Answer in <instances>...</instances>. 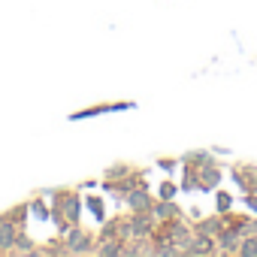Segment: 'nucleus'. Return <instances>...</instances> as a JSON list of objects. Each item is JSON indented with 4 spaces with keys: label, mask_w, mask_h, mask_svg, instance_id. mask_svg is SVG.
Here are the masks:
<instances>
[{
    "label": "nucleus",
    "mask_w": 257,
    "mask_h": 257,
    "mask_svg": "<svg viewBox=\"0 0 257 257\" xmlns=\"http://www.w3.org/2000/svg\"><path fill=\"white\" fill-rule=\"evenodd\" d=\"M67 254H91L94 251V236L91 233H85V230H79L76 224L70 227V233H67Z\"/></svg>",
    "instance_id": "f257e3e1"
},
{
    "label": "nucleus",
    "mask_w": 257,
    "mask_h": 257,
    "mask_svg": "<svg viewBox=\"0 0 257 257\" xmlns=\"http://www.w3.org/2000/svg\"><path fill=\"white\" fill-rule=\"evenodd\" d=\"M127 236L146 242V239L152 236V212H137L131 221H127Z\"/></svg>",
    "instance_id": "f03ea898"
},
{
    "label": "nucleus",
    "mask_w": 257,
    "mask_h": 257,
    "mask_svg": "<svg viewBox=\"0 0 257 257\" xmlns=\"http://www.w3.org/2000/svg\"><path fill=\"white\" fill-rule=\"evenodd\" d=\"M19 239V224L13 218H0V254H10Z\"/></svg>",
    "instance_id": "7ed1b4c3"
},
{
    "label": "nucleus",
    "mask_w": 257,
    "mask_h": 257,
    "mask_svg": "<svg viewBox=\"0 0 257 257\" xmlns=\"http://www.w3.org/2000/svg\"><path fill=\"white\" fill-rule=\"evenodd\" d=\"M239 230L233 227V230H221L218 236H215V242H218V254H239Z\"/></svg>",
    "instance_id": "20e7f679"
},
{
    "label": "nucleus",
    "mask_w": 257,
    "mask_h": 257,
    "mask_svg": "<svg viewBox=\"0 0 257 257\" xmlns=\"http://www.w3.org/2000/svg\"><path fill=\"white\" fill-rule=\"evenodd\" d=\"M152 215H155V218H161V221H176V218L182 215V209H179L173 200H164V197H161V200L152 206Z\"/></svg>",
    "instance_id": "39448f33"
},
{
    "label": "nucleus",
    "mask_w": 257,
    "mask_h": 257,
    "mask_svg": "<svg viewBox=\"0 0 257 257\" xmlns=\"http://www.w3.org/2000/svg\"><path fill=\"white\" fill-rule=\"evenodd\" d=\"M127 203H131L134 212H152V197L146 191H131L127 194Z\"/></svg>",
    "instance_id": "423d86ee"
},
{
    "label": "nucleus",
    "mask_w": 257,
    "mask_h": 257,
    "mask_svg": "<svg viewBox=\"0 0 257 257\" xmlns=\"http://www.w3.org/2000/svg\"><path fill=\"white\" fill-rule=\"evenodd\" d=\"M224 230V221L221 218H209V221H197V227H194V233H200V236H218Z\"/></svg>",
    "instance_id": "0eeeda50"
},
{
    "label": "nucleus",
    "mask_w": 257,
    "mask_h": 257,
    "mask_svg": "<svg viewBox=\"0 0 257 257\" xmlns=\"http://www.w3.org/2000/svg\"><path fill=\"white\" fill-rule=\"evenodd\" d=\"M218 182H221V170L212 167V164H206V167L200 170V185H203V188H215Z\"/></svg>",
    "instance_id": "6e6552de"
},
{
    "label": "nucleus",
    "mask_w": 257,
    "mask_h": 257,
    "mask_svg": "<svg viewBox=\"0 0 257 257\" xmlns=\"http://www.w3.org/2000/svg\"><path fill=\"white\" fill-rule=\"evenodd\" d=\"M239 254L242 257H257V236H242L239 239Z\"/></svg>",
    "instance_id": "1a4fd4ad"
},
{
    "label": "nucleus",
    "mask_w": 257,
    "mask_h": 257,
    "mask_svg": "<svg viewBox=\"0 0 257 257\" xmlns=\"http://www.w3.org/2000/svg\"><path fill=\"white\" fill-rule=\"evenodd\" d=\"M97 254H100V257H112V254H121V239H109V242H103V245L97 248Z\"/></svg>",
    "instance_id": "9d476101"
},
{
    "label": "nucleus",
    "mask_w": 257,
    "mask_h": 257,
    "mask_svg": "<svg viewBox=\"0 0 257 257\" xmlns=\"http://www.w3.org/2000/svg\"><path fill=\"white\" fill-rule=\"evenodd\" d=\"M161 197H164V200H173V197H176V188H173L170 182H164V185H161Z\"/></svg>",
    "instance_id": "9b49d317"
},
{
    "label": "nucleus",
    "mask_w": 257,
    "mask_h": 257,
    "mask_svg": "<svg viewBox=\"0 0 257 257\" xmlns=\"http://www.w3.org/2000/svg\"><path fill=\"white\" fill-rule=\"evenodd\" d=\"M218 209H221V212L230 209V194H218Z\"/></svg>",
    "instance_id": "f8f14e48"
}]
</instances>
